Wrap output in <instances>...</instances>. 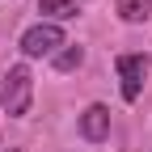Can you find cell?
<instances>
[{
  "mask_svg": "<svg viewBox=\"0 0 152 152\" xmlns=\"http://www.w3.org/2000/svg\"><path fill=\"white\" fill-rule=\"evenodd\" d=\"M59 47H68V42H64V30L55 26V21H38V26H30V30L21 34V51L30 55V59L55 55Z\"/></svg>",
  "mask_w": 152,
  "mask_h": 152,
  "instance_id": "2",
  "label": "cell"
},
{
  "mask_svg": "<svg viewBox=\"0 0 152 152\" xmlns=\"http://www.w3.org/2000/svg\"><path fill=\"white\" fill-rule=\"evenodd\" d=\"M38 13L64 21V17H76V0H38Z\"/></svg>",
  "mask_w": 152,
  "mask_h": 152,
  "instance_id": "6",
  "label": "cell"
},
{
  "mask_svg": "<svg viewBox=\"0 0 152 152\" xmlns=\"http://www.w3.org/2000/svg\"><path fill=\"white\" fill-rule=\"evenodd\" d=\"M114 68H118V80H123V97L135 102L144 93V80H148V55H118Z\"/></svg>",
  "mask_w": 152,
  "mask_h": 152,
  "instance_id": "3",
  "label": "cell"
},
{
  "mask_svg": "<svg viewBox=\"0 0 152 152\" xmlns=\"http://www.w3.org/2000/svg\"><path fill=\"white\" fill-rule=\"evenodd\" d=\"M0 102H4V114L13 118H21L30 114V102H34V76L26 64H13L4 72V80H0Z\"/></svg>",
  "mask_w": 152,
  "mask_h": 152,
  "instance_id": "1",
  "label": "cell"
},
{
  "mask_svg": "<svg viewBox=\"0 0 152 152\" xmlns=\"http://www.w3.org/2000/svg\"><path fill=\"white\" fill-rule=\"evenodd\" d=\"M114 4H118V17L131 21V26H140V21L152 17V4H148V0H114Z\"/></svg>",
  "mask_w": 152,
  "mask_h": 152,
  "instance_id": "5",
  "label": "cell"
},
{
  "mask_svg": "<svg viewBox=\"0 0 152 152\" xmlns=\"http://www.w3.org/2000/svg\"><path fill=\"white\" fill-rule=\"evenodd\" d=\"M80 135H85L89 144H102V140L110 135V110H106V106H89V110L80 114Z\"/></svg>",
  "mask_w": 152,
  "mask_h": 152,
  "instance_id": "4",
  "label": "cell"
},
{
  "mask_svg": "<svg viewBox=\"0 0 152 152\" xmlns=\"http://www.w3.org/2000/svg\"><path fill=\"white\" fill-rule=\"evenodd\" d=\"M80 64H85V51L80 47H64L59 55H55V68H59V72H76Z\"/></svg>",
  "mask_w": 152,
  "mask_h": 152,
  "instance_id": "7",
  "label": "cell"
}]
</instances>
